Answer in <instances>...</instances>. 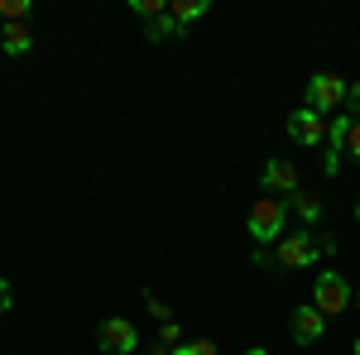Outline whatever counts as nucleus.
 Masks as SVG:
<instances>
[{
    "mask_svg": "<svg viewBox=\"0 0 360 355\" xmlns=\"http://www.w3.org/2000/svg\"><path fill=\"white\" fill-rule=\"evenodd\" d=\"M178 336H183L178 322H159V346H173V351H178Z\"/></svg>",
    "mask_w": 360,
    "mask_h": 355,
    "instance_id": "nucleus-15",
    "label": "nucleus"
},
{
    "mask_svg": "<svg viewBox=\"0 0 360 355\" xmlns=\"http://www.w3.org/2000/svg\"><path fill=\"white\" fill-rule=\"evenodd\" d=\"M288 135L298 139V144H322L327 139V115H317V110H293L288 115Z\"/></svg>",
    "mask_w": 360,
    "mask_h": 355,
    "instance_id": "nucleus-7",
    "label": "nucleus"
},
{
    "mask_svg": "<svg viewBox=\"0 0 360 355\" xmlns=\"http://www.w3.org/2000/svg\"><path fill=\"white\" fill-rule=\"evenodd\" d=\"M312 307H317L322 317L346 312V307H351V283H346L336 269H322L317 273V288H312Z\"/></svg>",
    "mask_w": 360,
    "mask_h": 355,
    "instance_id": "nucleus-2",
    "label": "nucleus"
},
{
    "mask_svg": "<svg viewBox=\"0 0 360 355\" xmlns=\"http://www.w3.org/2000/svg\"><path fill=\"white\" fill-rule=\"evenodd\" d=\"M168 15H173V25H193V20H202L207 15V0H168Z\"/></svg>",
    "mask_w": 360,
    "mask_h": 355,
    "instance_id": "nucleus-13",
    "label": "nucleus"
},
{
    "mask_svg": "<svg viewBox=\"0 0 360 355\" xmlns=\"http://www.w3.org/2000/svg\"><path fill=\"white\" fill-rule=\"evenodd\" d=\"M0 49L10 58H25L29 49H34V34H29V25H5V34H0Z\"/></svg>",
    "mask_w": 360,
    "mask_h": 355,
    "instance_id": "nucleus-11",
    "label": "nucleus"
},
{
    "mask_svg": "<svg viewBox=\"0 0 360 355\" xmlns=\"http://www.w3.org/2000/svg\"><path fill=\"white\" fill-rule=\"evenodd\" d=\"M139 20H144V39L149 44H164V39H178V25L168 15V0H130Z\"/></svg>",
    "mask_w": 360,
    "mask_h": 355,
    "instance_id": "nucleus-4",
    "label": "nucleus"
},
{
    "mask_svg": "<svg viewBox=\"0 0 360 355\" xmlns=\"http://www.w3.org/2000/svg\"><path fill=\"white\" fill-rule=\"evenodd\" d=\"M173 355H217V346L212 341H193V346H178Z\"/></svg>",
    "mask_w": 360,
    "mask_h": 355,
    "instance_id": "nucleus-17",
    "label": "nucleus"
},
{
    "mask_svg": "<svg viewBox=\"0 0 360 355\" xmlns=\"http://www.w3.org/2000/svg\"><path fill=\"white\" fill-rule=\"evenodd\" d=\"M264 188L269 192H283V202L298 192V173H293V164H283V159H269L264 164Z\"/></svg>",
    "mask_w": 360,
    "mask_h": 355,
    "instance_id": "nucleus-9",
    "label": "nucleus"
},
{
    "mask_svg": "<svg viewBox=\"0 0 360 355\" xmlns=\"http://www.w3.org/2000/svg\"><path fill=\"white\" fill-rule=\"evenodd\" d=\"M322 327H327V317H322L317 307H298V312H293V341H298V346L322 341Z\"/></svg>",
    "mask_w": 360,
    "mask_h": 355,
    "instance_id": "nucleus-8",
    "label": "nucleus"
},
{
    "mask_svg": "<svg viewBox=\"0 0 360 355\" xmlns=\"http://www.w3.org/2000/svg\"><path fill=\"white\" fill-rule=\"evenodd\" d=\"M351 355H360V336H356V341H351Z\"/></svg>",
    "mask_w": 360,
    "mask_h": 355,
    "instance_id": "nucleus-21",
    "label": "nucleus"
},
{
    "mask_svg": "<svg viewBox=\"0 0 360 355\" xmlns=\"http://www.w3.org/2000/svg\"><path fill=\"white\" fill-rule=\"evenodd\" d=\"M346 91H351V86L341 82L336 72H317V77L307 82V110H317V115H332V110L346 101Z\"/></svg>",
    "mask_w": 360,
    "mask_h": 355,
    "instance_id": "nucleus-5",
    "label": "nucleus"
},
{
    "mask_svg": "<svg viewBox=\"0 0 360 355\" xmlns=\"http://www.w3.org/2000/svg\"><path fill=\"white\" fill-rule=\"evenodd\" d=\"M101 351L106 355H135L139 351V331L125 317H106L101 322Z\"/></svg>",
    "mask_w": 360,
    "mask_h": 355,
    "instance_id": "nucleus-6",
    "label": "nucleus"
},
{
    "mask_svg": "<svg viewBox=\"0 0 360 355\" xmlns=\"http://www.w3.org/2000/svg\"><path fill=\"white\" fill-rule=\"evenodd\" d=\"M356 221H360V202H356Z\"/></svg>",
    "mask_w": 360,
    "mask_h": 355,
    "instance_id": "nucleus-22",
    "label": "nucleus"
},
{
    "mask_svg": "<svg viewBox=\"0 0 360 355\" xmlns=\"http://www.w3.org/2000/svg\"><path fill=\"white\" fill-rule=\"evenodd\" d=\"M346 154L360 164V120H351V130H346Z\"/></svg>",
    "mask_w": 360,
    "mask_h": 355,
    "instance_id": "nucleus-16",
    "label": "nucleus"
},
{
    "mask_svg": "<svg viewBox=\"0 0 360 355\" xmlns=\"http://www.w3.org/2000/svg\"><path fill=\"white\" fill-rule=\"evenodd\" d=\"M283 221H288V202H278V197H259V202L250 207V235H255V245L283 240Z\"/></svg>",
    "mask_w": 360,
    "mask_h": 355,
    "instance_id": "nucleus-1",
    "label": "nucleus"
},
{
    "mask_svg": "<svg viewBox=\"0 0 360 355\" xmlns=\"http://www.w3.org/2000/svg\"><path fill=\"white\" fill-rule=\"evenodd\" d=\"M25 15H29V0H0V20L5 25H25Z\"/></svg>",
    "mask_w": 360,
    "mask_h": 355,
    "instance_id": "nucleus-14",
    "label": "nucleus"
},
{
    "mask_svg": "<svg viewBox=\"0 0 360 355\" xmlns=\"http://www.w3.org/2000/svg\"><path fill=\"white\" fill-rule=\"evenodd\" d=\"M346 106H351V120H356V115H360V82L346 91Z\"/></svg>",
    "mask_w": 360,
    "mask_h": 355,
    "instance_id": "nucleus-18",
    "label": "nucleus"
},
{
    "mask_svg": "<svg viewBox=\"0 0 360 355\" xmlns=\"http://www.w3.org/2000/svg\"><path fill=\"white\" fill-rule=\"evenodd\" d=\"M288 212H298L303 226H317V221H322V202H317L312 192H293V197H288Z\"/></svg>",
    "mask_w": 360,
    "mask_h": 355,
    "instance_id": "nucleus-12",
    "label": "nucleus"
},
{
    "mask_svg": "<svg viewBox=\"0 0 360 355\" xmlns=\"http://www.w3.org/2000/svg\"><path fill=\"white\" fill-rule=\"evenodd\" d=\"M240 355H269V351H264V346H250V351H240Z\"/></svg>",
    "mask_w": 360,
    "mask_h": 355,
    "instance_id": "nucleus-20",
    "label": "nucleus"
},
{
    "mask_svg": "<svg viewBox=\"0 0 360 355\" xmlns=\"http://www.w3.org/2000/svg\"><path fill=\"white\" fill-rule=\"evenodd\" d=\"M317 254H322V245L312 240V231H293V235L278 240L274 264L278 269H307V264H317Z\"/></svg>",
    "mask_w": 360,
    "mask_h": 355,
    "instance_id": "nucleus-3",
    "label": "nucleus"
},
{
    "mask_svg": "<svg viewBox=\"0 0 360 355\" xmlns=\"http://www.w3.org/2000/svg\"><path fill=\"white\" fill-rule=\"evenodd\" d=\"M5 307H10V283L0 278V312H5Z\"/></svg>",
    "mask_w": 360,
    "mask_h": 355,
    "instance_id": "nucleus-19",
    "label": "nucleus"
},
{
    "mask_svg": "<svg viewBox=\"0 0 360 355\" xmlns=\"http://www.w3.org/2000/svg\"><path fill=\"white\" fill-rule=\"evenodd\" d=\"M346 130H351V115H332V125H327V173L341 168V154H346Z\"/></svg>",
    "mask_w": 360,
    "mask_h": 355,
    "instance_id": "nucleus-10",
    "label": "nucleus"
}]
</instances>
